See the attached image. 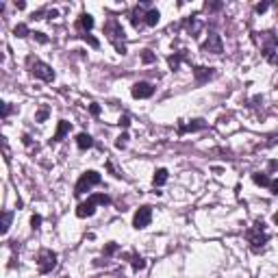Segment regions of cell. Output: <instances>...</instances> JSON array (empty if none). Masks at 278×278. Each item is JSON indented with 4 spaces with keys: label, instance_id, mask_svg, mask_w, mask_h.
<instances>
[{
    "label": "cell",
    "instance_id": "4fadbf2b",
    "mask_svg": "<svg viewBox=\"0 0 278 278\" xmlns=\"http://www.w3.org/2000/svg\"><path fill=\"white\" fill-rule=\"evenodd\" d=\"M76 146L80 150H87V148H92V146H94V139L89 137L87 133H78L76 135Z\"/></svg>",
    "mask_w": 278,
    "mask_h": 278
},
{
    "label": "cell",
    "instance_id": "4316f807",
    "mask_svg": "<svg viewBox=\"0 0 278 278\" xmlns=\"http://www.w3.org/2000/svg\"><path fill=\"white\" fill-rule=\"evenodd\" d=\"M9 113H11V107H9V102H2V118H7Z\"/></svg>",
    "mask_w": 278,
    "mask_h": 278
},
{
    "label": "cell",
    "instance_id": "ffe728a7",
    "mask_svg": "<svg viewBox=\"0 0 278 278\" xmlns=\"http://www.w3.org/2000/svg\"><path fill=\"white\" fill-rule=\"evenodd\" d=\"M128 256H130V263H133L135 270H144L146 267V261L141 259V256H137V254H128Z\"/></svg>",
    "mask_w": 278,
    "mask_h": 278
},
{
    "label": "cell",
    "instance_id": "83f0119b",
    "mask_svg": "<svg viewBox=\"0 0 278 278\" xmlns=\"http://www.w3.org/2000/svg\"><path fill=\"white\" fill-rule=\"evenodd\" d=\"M128 124H130V118H128V115H124V118H120V126H124V128H128Z\"/></svg>",
    "mask_w": 278,
    "mask_h": 278
},
{
    "label": "cell",
    "instance_id": "5b68a950",
    "mask_svg": "<svg viewBox=\"0 0 278 278\" xmlns=\"http://www.w3.org/2000/svg\"><path fill=\"white\" fill-rule=\"evenodd\" d=\"M254 39L263 46V54H265L270 61H274V57H272V52H276L278 48V39L276 35L272 31H265V33H254Z\"/></svg>",
    "mask_w": 278,
    "mask_h": 278
},
{
    "label": "cell",
    "instance_id": "3957f363",
    "mask_svg": "<svg viewBox=\"0 0 278 278\" xmlns=\"http://www.w3.org/2000/svg\"><path fill=\"white\" fill-rule=\"evenodd\" d=\"M96 204H111V198L107 194H96L87 202H80L78 209H76V215L78 217H92L94 211H96Z\"/></svg>",
    "mask_w": 278,
    "mask_h": 278
},
{
    "label": "cell",
    "instance_id": "f1b7e54d",
    "mask_svg": "<svg viewBox=\"0 0 278 278\" xmlns=\"http://www.w3.org/2000/svg\"><path fill=\"white\" fill-rule=\"evenodd\" d=\"M46 115H48V111H46V109H44V111H39V113H37V122H42V120L46 118Z\"/></svg>",
    "mask_w": 278,
    "mask_h": 278
},
{
    "label": "cell",
    "instance_id": "603a6c76",
    "mask_svg": "<svg viewBox=\"0 0 278 278\" xmlns=\"http://www.w3.org/2000/svg\"><path fill=\"white\" fill-rule=\"evenodd\" d=\"M126 141H128V133H122V135L118 137V141H115V146H118V148H124Z\"/></svg>",
    "mask_w": 278,
    "mask_h": 278
},
{
    "label": "cell",
    "instance_id": "cb8c5ba5",
    "mask_svg": "<svg viewBox=\"0 0 278 278\" xmlns=\"http://www.w3.org/2000/svg\"><path fill=\"white\" fill-rule=\"evenodd\" d=\"M141 59H144V63H152V61H154V54L150 52V50H144V54H141Z\"/></svg>",
    "mask_w": 278,
    "mask_h": 278
},
{
    "label": "cell",
    "instance_id": "ba28073f",
    "mask_svg": "<svg viewBox=\"0 0 278 278\" xmlns=\"http://www.w3.org/2000/svg\"><path fill=\"white\" fill-rule=\"evenodd\" d=\"M150 222H152V209L150 206H141V209L135 211V215H133L135 228H146V226H150Z\"/></svg>",
    "mask_w": 278,
    "mask_h": 278
},
{
    "label": "cell",
    "instance_id": "ac0fdd59",
    "mask_svg": "<svg viewBox=\"0 0 278 278\" xmlns=\"http://www.w3.org/2000/svg\"><path fill=\"white\" fill-rule=\"evenodd\" d=\"M156 22H159V11H156V9H150V11L146 13V24H148V26H154Z\"/></svg>",
    "mask_w": 278,
    "mask_h": 278
},
{
    "label": "cell",
    "instance_id": "44dd1931",
    "mask_svg": "<svg viewBox=\"0 0 278 278\" xmlns=\"http://www.w3.org/2000/svg\"><path fill=\"white\" fill-rule=\"evenodd\" d=\"M187 26H189V33L191 35H198L200 28H202V24L198 22V20H189V22H187Z\"/></svg>",
    "mask_w": 278,
    "mask_h": 278
},
{
    "label": "cell",
    "instance_id": "e0dca14e",
    "mask_svg": "<svg viewBox=\"0 0 278 278\" xmlns=\"http://www.w3.org/2000/svg\"><path fill=\"white\" fill-rule=\"evenodd\" d=\"M196 76H198V83H202L204 78L213 76V70L211 68H196Z\"/></svg>",
    "mask_w": 278,
    "mask_h": 278
},
{
    "label": "cell",
    "instance_id": "9c48e42d",
    "mask_svg": "<svg viewBox=\"0 0 278 278\" xmlns=\"http://www.w3.org/2000/svg\"><path fill=\"white\" fill-rule=\"evenodd\" d=\"M222 39L217 33H209V39L202 44V52H213V54H220L222 52Z\"/></svg>",
    "mask_w": 278,
    "mask_h": 278
},
{
    "label": "cell",
    "instance_id": "5bb4252c",
    "mask_svg": "<svg viewBox=\"0 0 278 278\" xmlns=\"http://www.w3.org/2000/svg\"><path fill=\"white\" fill-rule=\"evenodd\" d=\"M165 183H168V170H165V168L156 170L154 176H152V185L154 187H161V185H165Z\"/></svg>",
    "mask_w": 278,
    "mask_h": 278
},
{
    "label": "cell",
    "instance_id": "6da1fadb",
    "mask_svg": "<svg viewBox=\"0 0 278 278\" xmlns=\"http://www.w3.org/2000/svg\"><path fill=\"white\" fill-rule=\"evenodd\" d=\"M246 239L250 241L252 252H261L263 248H265L267 239H270V235H267V230H265V224H263L261 220L254 222V224H252L250 228L246 230Z\"/></svg>",
    "mask_w": 278,
    "mask_h": 278
},
{
    "label": "cell",
    "instance_id": "d6986e66",
    "mask_svg": "<svg viewBox=\"0 0 278 278\" xmlns=\"http://www.w3.org/2000/svg\"><path fill=\"white\" fill-rule=\"evenodd\" d=\"M11 220H13V211H4V213H2V235L9 230V226H11Z\"/></svg>",
    "mask_w": 278,
    "mask_h": 278
},
{
    "label": "cell",
    "instance_id": "9a60e30c",
    "mask_svg": "<svg viewBox=\"0 0 278 278\" xmlns=\"http://www.w3.org/2000/svg\"><path fill=\"white\" fill-rule=\"evenodd\" d=\"M70 128H72V124H70V122H63V120H61V122H59V128H57V133H54V137H52V141H54V144H57V141H61V137H63L65 133H68Z\"/></svg>",
    "mask_w": 278,
    "mask_h": 278
},
{
    "label": "cell",
    "instance_id": "277c9868",
    "mask_svg": "<svg viewBox=\"0 0 278 278\" xmlns=\"http://www.w3.org/2000/svg\"><path fill=\"white\" fill-rule=\"evenodd\" d=\"M100 183H102V176H100L98 172L89 170V172H85V174H80L78 183H76V187H74V194H76V196H83L85 191H89L92 187L100 185Z\"/></svg>",
    "mask_w": 278,
    "mask_h": 278
},
{
    "label": "cell",
    "instance_id": "4dcf8cb0",
    "mask_svg": "<svg viewBox=\"0 0 278 278\" xmlns=\"http://www.w3.org/2000/svg\"><path fill=\"white\" fill-rule=\"evenodd\" d=\"M92 113H94V115L100 113V107H98V104H92Z\"/></svg>",
    "mask_w": 278,
    "mask_h": 278
},
{
    "label": "cell",
    "instance_id": "d4e9b609",
    "mask_svg": "<svg viewBox=\"0 0 278 278\" xmlns=\"http://www.w3.org/2000/svg\"><path fill=\"white\" fill-rule=\"evenodd\" d=\"M39 224H42V215H33V217H31V226H33V230H37V228H39Z\"/></svg>",
    "mask_w": 278,
    "mask_h": 278
},
{
    "label": "cell",
    "instance_id": "52a82bcc",
    "mask_svg": "<svg viewBox=\"0 0 278 278\" xmlns=\"http://www.w3.org/2000/svg\"><path fill=\"white\" fill-rule=\"evenodd\" d=\"M31 72H33V76H37V78L46 80V83H50V80H54V72H52V68H50L48 63H44V61H37V59H35L33 65H31Z\"/></svg>",
    "mask_w": 278,
    "mask_h": 278
},
{
    "label": "cell",
    "instance_id": "8992f818",
    "mask_svg": "<svg viewBox=\"0 0 278 278\" xmlns=\"http://www.w3.org/2000/svg\"><path fill=\"white\" fill-rule=\"evenodd\" d=\"M37 267L42 274H48V272H52L54 267H57V254H54L52 250H39L37 254Z\"/></svg>",
    "mask_w": 278,
    "mask_h": 278
},
{
    "label": "cell",
    "instance_id": "7a4b0ae2",
    "mask_svg": "<svg viewBox=\"0 0 278 278\" xmlns=\"http://www.w3.org/2000/svg\"><path fill=\"white\" fill-rule=\"evenodd\" d=\"M104 33H107V37H109V42L115 46V50H118L120 54H126V46H124V28H122V24L118 22L115 18H111L107 24H104Z\"/></svg>",
    "mask_w": 278,
    "mask_h": 278
},
{
    "label": "cell",
    "instance_id": "30bf717a",
    "mask_svg": "<svg viewBox=\"0 0 278 278\" xmlns=\"http://www.w3.org/2000/svg\"><path fill=\"white\" fill-rule=\"evenodd\" d=\"M154 94V87L150 83H135L133 85V98H150Z\"/></svg>",
    "mask_w": 278,
    "mask_h": 278
},
{
    "label": "cell",
    "instance_id": "1f68e13d",
    "mask_svg": "<svg viewBox=\"0 0 278 278\" xmlns=\"http://www.w3.org/2000/svg\"><path fill=\"white\" fill-rule=\"evenodd\" d=\"M272 220H274V224L278 226V213H274V217H272Z\"/></svg>",
    "mask_w": 278,
    "mask_h": 278
},
{
    "label": "cell",
    "instance_id": "7402d4cb",
    "mask_svg": "<svg viewBox=\"0 0 278 278\" xmlns=\"http://www.w3.org/2000/svg\"><path fill=\"white\" fill-rule=\"evenodd\" d=\"M13 33H16L18 37H26V35H28V26H26V24H18Z\"/></svg>",
    "mask_w": 278,
    "mask_h": 278
},
{
    "label": "cell",
    "instance_id": "7c38bea8",
    "mask_svg": "<svg viewBox=\"0 0 278 278\" xmlns=\"http://www.w3.org/2000/svg\"><path fill=\"white\" fill-rule=\"evenodd\" d=\"M146 7H148V4H141V7H135L133 9V13H130V22L135 24V26H141V24H146Z\"/></svg>",
    "mask_w": 278,
    "mask_h": 278
},
{
    "label": "cell",
    "instance_id": "8fae6325",
    "mask_svg": "<svg viewBox=\"0 0 278 278\" xmlns=\"http://www.w3.org/2000/svg\"><path fill=\"white\" fill-rule=\"evenodd\" d=\"M89 28H94V18L89 16V13H83L76 22V31H78V35H87Z\"/></svg>",
    "mask_w": 278,
    "mask_h": 278
},
{
    "label": "cell",
    "instance_id": "484cf974",
    "mask_svg": "<svg viewBox=\"0 0 278 278\" xmlns=\"http://www.w3.org/2000/svg\"><path fill=\"white\" fill-rule=\"evenodd\" d=\"M267 189H270L274 196H278V178H276V180L270 178V185H267Z\"/></svg>",
    "mask_w": 278,
    "mask_h": 278
},
{
    "label": "cell",
    "instance_id": "2e32d148",
    "mask_svg": "<svg viewBox=\"0 0 278 278\" xmlns=\"http://www.w3.org/2000/svg\"><path fill=\"white\" fill-rule=\"evenodd\" d=\"M204 126H206L204 120H194V122H191V124H187V126L180 124L178 133H185V130H200V128H204Z\"/></svg>",
    "mask_w": 278,
    "mask_h": 278
},
{
    "label": "cell",
    "instance_id": "f546056e",
    "mask_svg": "<svg viewBox=\"0 0 278 278\" xmlns=\"http://www.w3.org/2000/svg\"><path fill=\"white\" fill-rule=\"evenodd\" d=\"M267 9V2H263V4H256V13H263Z\"/></svg>",
    "mask_w": 278,
    "mask_h": 278
}]
</instances>
